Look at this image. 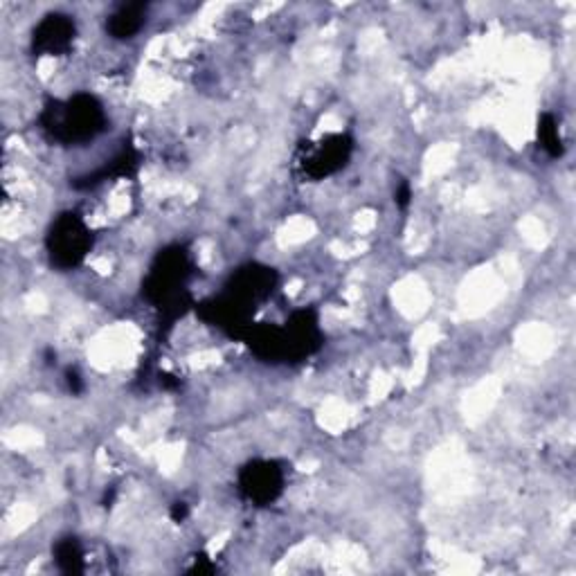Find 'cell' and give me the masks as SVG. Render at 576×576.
Listing matches in <instances>:
<instances>
[{
    "label": "cell",
    "instance_id": "6da1fadb",
    "mask_svg": "<svg viewBox=\"0 0 576 576\" xmlns=\"http://www.w3.org/2000/svg\"><path fill=\"white\" fill-rule=\"evenodd\" d=\"M243 340L266 363H297L315 354L322 345L318 313L313 309L295 311L286 327L250 324Z\"/></svg>",
    "mask_w": 576,
    "mask_h": 576
},
{
    "label": "cell",
    "instance_id": "7a4b0ae2",
    "mask_svg": "<svg viewBox=\"0 0 576 576\" xmlns=\"http://www.w3.org/2000/svg\"><path fill=\"white\" fill-rule=\"evenodd\" d=\"M106 111L95 95L77 93L66 102H48L41 113V129L52 142L75 147L95 140L106 129Z\"/></svg>",
    "mask_w": 576,
    "mask_h": 576
},
{
    "label": "cell",
    "instance_id": "3957f363",
    "mask_svg": "<svg viewBox=\"0 0 576 576\" xmlns=\"http://www.w3.org/2000/svg\"><path fill=\"white\" fill-rule=\"evenodd\" d=\"M189 275H192V261L187 257V250L169 246L160 250L153 261L147 279L142 282V295L151 304H156L169 322H174L192 304V297L185 288Z\"/></svg>",
    "mask_w": 576,
    "mask_h": 576
},
{
    "label": "cell",
    "instance_id": "277c9868",
    "mask_svg": "<svg viewBox=\"0 0 576 576\" xmlns=\"http://www.w3.org/2000/svg\"><path fill=\"white\" fill-rule=\"evenodd\" d=\"M93 232L77 212H63L52 221L45 248L50 264L59 270H72L84 264L86 255L93 248Z\"/></svg>",
    "mask_w": 576,
    "mask_h": 576
},
{
    "label": "cell",
    "instance_id": "5b68a950",
    "mask_svg": "<svg viewBox=\"0 0 576 576\" xmlns=\"http://www.w3.org/2000/svg\"><path fill=\"white\" fill-rule=\"evenodd\" d=\"M354 151V140L347 133H333L318 142H302L300 167L311 180H322L347 165Z\"/></svg>",
    "mask_w": 576,
    "mask_h": 576
},
{
    "label": "cell",
    "instance_id": "8992f818",
    "mask_svg": "<svg viewBox=\"0 0 576 576\" xmlns=\"http://www.w3.org/2000/svg\"><path fill=\"white\" fill-rule=\"evenodd\" d=\"M239 491L255 507H266V504L275 502L282 495L284 471L277 462L252 459L239 471Z\"/></svg>",
    "mask_w": 576,
    "mask_h": 576
},
{
    "label": "cell",
    "instance_id": "52a82bcc",
    "mask_svg": "<svg viewBox=\"0 0 576 576\" xmlns=\"http://www.w3.org/2000/svg\"><path fill=\"white\" fill-rule=\"evenodd\" d=\"M275 284H277V273L273 268L261 266V264H248V266H241L237 273L230 277V282L225 284L223 295H228L230 300L243 306V309L255 313V306L273 293Z\"/></svg>",
    "mask_w": 576,
    "mask_h": 576
},
{
    "label": "cell",
    "instance_id": "ba28073f",
    "mask_svg": "<svg viewBox=\"0 0 576 576\" xmlns=\"http://www.w3.org/2000/svg\"><path fill=\"white\" fill-rule=\"evenodd\" d=\"M77 36V25L68 14H48L34 27L32 52L36 57H61L66 54Z\"/></svg>",
    "mask_w": 576,
    "mask_h": 576
},
{
    "label": "cell",
    "instance_id": "9c48e42d",
    "mask_svg": "<svg viewBox=\"0 0 576 576\" xmlns=\"http://www.w3.org/2000/svg\"><path fill=\"white\" fill-rule=\"evenodd\" d=\"M138 167H140V153H138V149L129 144V147H124L111 162H106L102 169H97L88 176H81L77 180H72V187L90 189L99 183H104V180H108V178H124V176L129 178L135 174V171H138Z\"/></svg>",
    "mask_w": 576,
    "mask_h": 576
},
{
    "label": "cell",
    "instance_id": "30bf717a",
    "mask_svg": "<svg viewBox=\"0 0 576 576\" xmlns=\"http://www.w3.org/2000/svg\"><path fill=\"white\" fill-rule=\"evenodd\" d=\"M144 21H147V5L144 3H129L117 7L106 23V32L117 41L133 39L135 34L142 30Z\"/></svg>",
    "mask_w": 576,
    "mask_h": 576
},
{
    "label": "cell",
    "instance_id": "8fae6325",
    "mask_svg": "<svg viewBox=\"0 0 576 576\" xmlns=\"http://www.w3.org/2000/svg\"><path fill=\"white\" fill-rule=\"evenodd\" d=\"M54 561H57L59 570L66 574H81L84 572V552L77 538H63L54 547Z\"/></svg>",
    "mask_w": 576,
    "mask_h": 576
},
{
    "label": "cell",
    "instance_id": "7c38bea8",
    "mask_svg": "<svg viewBox=\"0 0 576 576\" xmlns=\"http://www.w3.org/2000/svg\"><path fill=\"white\" fill-rule=\"evenodd\" d=\"M538 142L549 158H561L565 153L561 131H558V122L552 113H543L538 117Z\"/></svg>",
    "mask_w": 576,
    "mask_h": 576
},
{
    "label": "cell",
    "instance_id": "4fadbf2b",
    "mask_svg": "<svg viewBox=\"0 0 576 576\" xmlns=\"http://www.w3.org/2000/svg\"><path fill=\"white\" fill-rule=\"evenodd\" d=\"M410 201H412V189L403 180V183L396 187V192H394V203H396V207H401V210H408Z\"/></svg>",
    "mask_w": 576,
    "mask_h": 576
},
{
    "label": "cell",
    "instance_id": "5bb4252c",
    "mask_svg": "<svg viewBox=\"0 0 576 576\" xmlns=\"http://www.w3.org/2000/svg\"><path fill=\"white\" fill-rule=\"evenodd\" d=\"M66 383H68V390L72 394L84 392V381H81V376H79L77 369H68V372H66Z\"/></svg>",
    "mask_w": 576,
    "mask_h": 576
},
{
    "label": "cell",
    "instance_id": "9a60e30c",
    "mask_svg": "<svg viewBox=\"0 0 576 576\" xmlns=\"http://www.w3.org/2000/svg\"><path fill=\"white\" fill-rule=\"evenodd\" d=\"M216 567L207 561V556H196L194 567H189V574H212Z\"/></svg>",
    "mask_w": 576,
    "mask_h": 576
},
{
    "label": "cell",
    "instance_id": "2e32d148",
    "mask_svg": "<svg viewBox=\"0 0 576 576\" xmlns=\"http://www.w3.org/2000/svg\"><path fill=\"white\" fill-rule=\"evenodd\" d=\"M169 516H171V520L178 522V525H180V522H183L189 516V507H187L185 502H174V504H171Z\"/></svg>",
    "mask_w": 576,
    "mask_h": 576
},
{
    "label": "cell",
    "instance_id": "e0dca14e",
    "mask_svg": "<svg viewBox=\"0 0 576 576\" xmlns=\"http://www.w3.org/2000/svg\"><path fill=\"white\" fill-rule=\"evenodd\" d=\"M113 498H115V489H111V493L106 491V495H104V507H111V502H113Z\"/></svg>",
    "mask_w": 576,
    "mask_h": 576
}]
</instances>
